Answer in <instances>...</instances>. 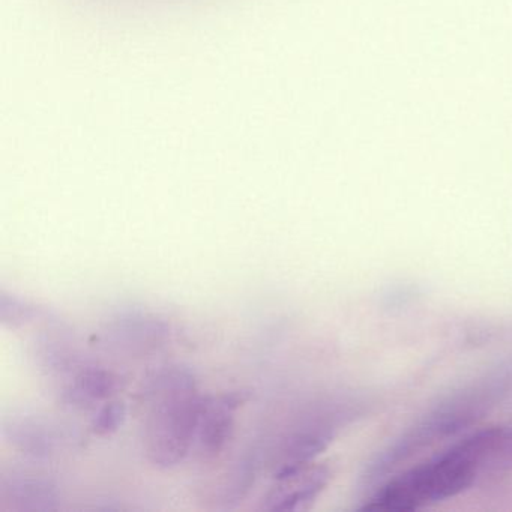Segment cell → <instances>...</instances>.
<instances>
[{
	"mask_svg": "<svg viewBox=\"0 0 512 512\" xmlns=\"http://www.w3.org/2000/svg\"><path fill=\"white\" fill-rule=\"evenodd\" d=\"M146 457L158 469H172L185 460L196 442L203 395L188 368H161L145 385Z\"/></svg>",
	"mask_w": 512,
	"mask_h": 512,
	"instance_id": "cell-2",
	"label": "cell"
},
{
	"mask_svg": "<svg viewBox=\"0 0 512 512\" xmlns=\"http://www.w3.org/2000/svg\"><path fill=\"white\" fill-rule=\"evenodd\" d=\"M2 436L34 460L52 457L61 443L58 427L35 416H13L2 424Z\"/></svg>",
	"mask_w": 512,
	"mask_h": 512,
	"instance_id": "cell-7",
	"label": "cell"
},
{
	"mask_svg": "<svg viewBox=\"0 0 512 512\" xmlns=\"http://www.w3.org/2000/svg\"><path fill=\"white\" fill-rule=\"evenodd\" d=\"M127 418V407L122 401H109L100 407L94 418H92L91 428L98 436H107L118 431L124 425Z\"/></svg>",
	"mask_w": 512,
	"mask_h": 512,
	"instance_id": "cell-12",
	"label": "cell"
},
{
	"mask_svg": "<svg viewBox=\"0 0 512 512\" xmlns=\"http://www.w3.org/2000/svg\"><path fill=\"white\" fill-rule=\"evenodd\" d=\"M499 460H512V428H503L499 439Z\"/></svg>",
	"mask_w": 512,
	"mask_h": 512,
	"instance_id": "cell-13",
	"label": "cell"
},
{
	"mask_svg": "<svg viewBox=\"0 0 512 512\" xmlns=\"http://www.w3.org/2000/svg\"><path fill=\"white\" fill-rule=\"evenodd\" d=\"M56 482L46 475L10 472L0 476V505L16 512H52L59 508Z\"/></svg>",
	"mask_w": 512,
	"mask_h": 512,
	"instance_id": "cell-6",
	"label": "cell"
},
{
	"mask_svg": "<svg viewBox=\"0 0 512 512\" xmlns=\"http://www.w3.org/2000/svg\"><path fill=\"white\" fill-rule=\"evenodd\" d=\"M167 325L155 317L128 316L119 320L112 331L116 343L130 350H143L155 347L164 340Z\"/></svg>",
	"mask_w": 512,
	"mask_h": 512,
	"instance_id": "cell-9",
	"label": "cell"
},
{
	"mask_svg": "<svg viewBox=\"0 0 512 512\" xmlns=\"http://www.w3.org/2000/svg\"><path fill=\"white\" fill-rule=\"evenodd\" d=\"M256 479V460L251 457H242L233 464L232 469L227 470L221 479L214 502L218 509H232L238 506L250 493Z\"/></svg>",
	"mask_w": 512,
	"mask_h": 512,
	"instance_id": "cell-10",
	"label": "cell"
},
{
	"mask_svg": "<svg viewBox=\"0 0 512 512\" xmlns=\"http://www.w3.org/2000/svg\"><path fill=\"white\" fill-rule=\"evenodd\" d=\"M500 430L502 427L475 431L445 451L394 476L365 503V511H418L458 496L475 484L485 463L497 460Z\"/></svg>",
	"mask_w": 512,
	"mask_h": 512,
	"instance_id": "cell-1",
	"label": "cell"
},
{
	"mask_svg": "<svg viewBox=\"0 0 512 512\" xmlns=\"http://www.w3.org/2000/svg\"><path fill=\"white\" fill-rule=\"evenodd\" d=\"M248 400L250 395L245 391L203 397L194 442L203 458L212 460L227 448L235 433L236 412Z\"/></svg>",
	"mask_w": 512,
	"mask_h": 512,
	"instance_id": "cell-5",
	"label": "cell"
},
{
	"mask_svg": "<svg viewBox=\"0 0 512 512\" xmlns=\"http://www.w3.org/2000/svg\"><path fill=\"white\" fill-rule=\"evenodd\" d=\"M46 316L47 313L43 308L29 304L17 296L8 295L4 290L0 293V323L2 325L8 326V328H19V326L38 322Z\"/></svg>",
	"mask_w": 512,
	"mask_h": 512,
	"instance_id": "cell-11",
	"label": "cell"
},
{
	"mask_svg": "<svg viewBox=\"0 0 512 512\" xmlns=\"http://www.w3.org/2000/svg\"><path fill=\"white\" fill-rule=\"evenodd\" d=\"M332 475L329 464L316 461L274 473V484L262 500L263 511H308L326 490Z\"/></svg>",
	"mask_w": 512,
	"mask_h": 512,
	"instance_id": "cell-4",
	"label": "cell"
},
{
	"mask_svg": "<svg viewBox=\"0 0 512 512\" xmlns=\"http://www.w3.org/2000/svg\"><path fill=\"white\" fill-rule=\"evenodd\" d=\"M121 389V379L104 368L88 367L79 371L62 391V401L68 406L91 407L110 400Z\"/></svg>",
	"mask_w": 512,
	"mask_h": 512,
	"instance_id": "cell-8",
	"label": "cell"
},
{
	"mask_svg": "<svg viewBox=\"0 0 512 512\" xmlns=\"http://www.w3.org/2000/svg\"><path fill=\"white\" fill-rule=\"evenodd\" d=\"M341 418H344V412L331 406L301 416L281 436L277 449L272 452L274 473L316 461L317 455L322 454L334 439Z\"/></svg>",
	"mask_w": 512,
	"mask_h": 512,
	"instance_id": "cell-3",
	"label": "cell"
}]
</instances>
